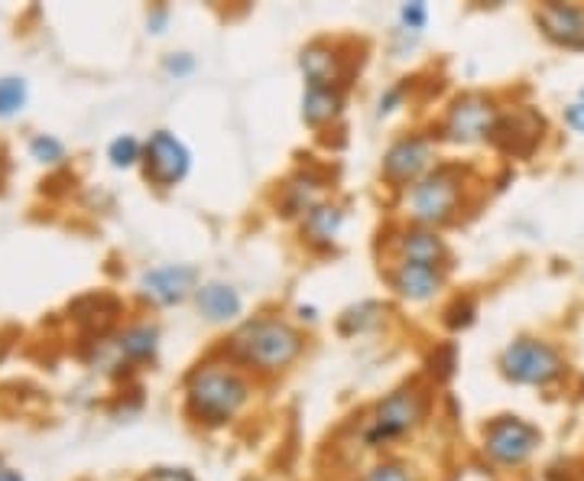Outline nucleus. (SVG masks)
Returning a JSON list of instances; mask_svg holds the SVG:
<instances>
[{
	"label": "nucleus",
	"mask_w": 584,
	"mask_h": 481,
	"mask_svg": "<svg viewBox=\"0 0 584 481\" xmlns=\"http://www.w3.org/2000/svg\"><path fill=\"white\" fill-rule=\"evenodd\" d=\"M393 250L399 260L409 263H432V267H445L448 260V244L435 232V229H422V225H409L393 238Z\"/></svg>",
	"instance_id": "16"
},
{
	"label": "nucleus",
	"mask_w": 584,
	"mask_h": 481,
	"mask_svg": "<svg viewBox=\"0 0 584 481\" xmlns=\"http://www.w3.org/2000/svg\"><path fill=\"white\" fill-rule=\"evenodd\" d=\"M341 229H345V209L335 206V202H322L319 209H312L302 219V238L319 250H328L338 240Z\"/></svg>",
	"instance_id": "19"
},
{
	"label": "nucleus",
	"mask_w": 584,
	"mask_h": 481,
	"mask_svg": "<svg viewBox=\"0 0 584 481\" xmlns=\"http://www.w3.org/2000/svg\"><path fill=\"white\" fill-rule=\"evenodd\" d=\"M26 98H29V88L23 78L16 75H3L0 78V118H13L26 108Z\"/></svg>",
	"instance_id": "22"
},
{
	"label": "nucleus",
	"mask_w": 584,
	"mask_h": 481,
	"mask_svg": "<svg viewBox=\"0 0 584 481\" xmlns=\"http://www.w3.org/2000/svg\"><path fill=\"white\" fill-rule=\"evenodd\" d=\"M402 85H396V88H389V91H384L381 95V114H389V111H396V104L402 101Z\"/></svg>",
	"instance_id": "32"
},
{
	"label": "nucleus",
	"mask_w": 584,
	"mask_h": 481,
	"mask_svg": "<svg viewBox=\"0 0 584 481\" xmlns=\"http://www.w3.org/2000/svg\"><path fill=\"white\" fill-rule=\"evenodd\" d=\"M543 131H546L543 114L533 111L530 104H523V108H513L510 114H500V124H497L490 144L500 147L510 157H526V153H533L539 147Z\"/></svg>",
	"instance_id": "11"
},
{
	"label": "nucleus",
	"mask_w": 584,
	"mask_h": 481,
	"mask_svg": "<svg viewBox=\"0 0 584 481\" xmlns=\"http://www.w3.org/2000/svg\"><path fill=\"white\" fill-rule=\"evenodd\" d=\"M163 23H166V10H157V13L150 16V26H153V33H163Z\"/></svg>",
	"instance_id": "33"
},
{
	"label": "nucleus",
	"mask_w": 584,
	"mask_h": 481,
	"mask_svg": "<svg viewBox=\"0 0 584 481\" xmlns=\"http://www.w3.org/2000/svg\"><path fill=\"white\" fill-rule=\"evenodd\" d=\"M0 481H23V476H20V472H10V469H3V472H0Z\"/></svg>",
	"instance_id": "34"
},
{
	"label": "nucleus",
	"mask_w": 584,
	"mask_h": 481,
	"mask_svg": "<svg viewBox=\"0 0 584 481\" xmlns=\"http://www.w3.org/2000/svg\"><path fill=\"white\" fill-rule=\"evenodd\" d=\"M566 371H569L566 355L552 342L536 335L513 338L500 355V374L523 387H552L556 381L566 378Z\"/></svg>",
	"instance_id": "5"
},
{
	"label": "nucleus",
	"mask_w": 584,
	"mask_h": 481,
	"mask_svg": "<svg viewBox=\"0 0 584 481\" xmlns=\"http://www.w3.org/2000/svg\"><path fill=\"white\" fill-rule=\"evenodd\" d=\"M198 270L192 263H163L140 276V293L153 299L157 306H176L195 296L198 289Z\"/></svg>",
	"instance_id": "10"
},
{
	"label": "nucleus",
	"mask_w": 584,
	"mask_h": 481,
	"mask_svg": "<svg viewBox=\"0 0 584 481\" xmlns=\"http://www.w3.org/2000/svg\"><path fill=\"white\" fill-rule=\"evenodd\" d=\"M299 72L306 75V85L341 88L348 69H345V55L328 39H312L299 49Z\"/></svg>",
	"instance_id": "14"
},
{
	"label": "nucleus",
	"mask_w": 584,
	"mask_h": 481,
	"mask_svg": "<svg viewBox=\"0 0 584 481\" xmlns=\"http://www.w3.org/2000/svg\"><path fill=\"white\" fill-rule=\"evenodd\" d=\"M428 407H432V397L419 381H409V384L389 391L384 400H377L371 417L364 420L361 443L368 449H384L389 443H399V440L412 436L425 423Z\"/></svg>",
	"instance_id": "3"
},
{
	"label": "nucleus",
	"mask_w": 584,
	"mask_h": 481,
	"mask_svg": "<svg viewBox=\"0 0 584 481\" xmlns=\"http://www.w3.org/2000/svg\"><path fill=\"white\" fill-rule=\"evenodd\" d=\"M448 283V270L445 267H432V263H409V260H396V267L389 270V286L409 299V303H428L435 299Z\"/></svg>",
	"instance_id": "13"
},
{
	"label": "nucleus",
	"mask_w": 584,
	"mask_h": 481,
	"mask_svg": "<svg viewBox=\"0 0 584 481\" xmlns=\"http://www.w3.org/2000/svg\"><path fill=\"white\" fill-rule=\"evenodd\" d=\"M539 33L562 46V49H582L584 52V7L582 3H543L533 13Z\"/></svg>",
	"instance_id": "12"
},
{
	"label": "nucleus",
	"mask_w": 584,
	"mask_h": 481,
	"mask_svg": "<svg viewBox=\"0 0 584 481\" xmlns=\"http://www.w3.org/2000/svg\"><path fill=\"white\" fill-rule=\"evenodd\" d=\"M500 108L490 95H481V91H468V95H458L445 114V124H442V137L448 144H484V140H494V131L500 124Z\"/></svg>",
	"instance_id": "6"
},
{
	"label": "nucleus",
	"mask_w": 584,
	"mask_h": 481,
	"mask_svg": "<svg viewBox=\"0 0 584 481\" xmlns=\"http://www.w3.org/2000/svg\"><path fill=\"white\" fill-rule=\"evenodd\" d=\"M464 202V170L458 163H438L406 193V212L412 225L442 229L458 219Z\"/></svg>",
	"instance_id": "4"
},
{
	"label": "nucleus",
	"mask_w": 584,
	"mask_h": 481,
	"mask_svg": "<svg viewBox=\"0 0 584 481\" xmlns=\"http://www.w3.org/2000/svg\"><path fill=\"white\" fill-rule=\"evenodd\" d=\"M0 472H3V469H0Z\"/></svg>",
	"instance_id": "35"
},
{
	"label": "nucleus",
	"mask_w": 584,
	"mask_h": 481,
	"mask_svg": "<svg viewBox=\"0 0 584 481\" xmlns=\"http://www.w3.org/2000/svg\"><path fill=\"white\" fill-rule=\"evenodd\" d=\"M543 446V433L539 427H533L530 420L523 417H497L487 423L484 430V456L494 462V466H504V469H520L526 466L536 449Z\"/></svg>",
	"instance_id": "7"
},
{
	"label": "nucleus",
	"mask_w": 584,
	"mask_h": 481,
	"mask_svg": "<svg viewBox=\"0 0 584 481\" xmlns=\"http://www.w3.org/2000/svg\"><path fill=\"white\" fill-rule=\"evenodd\" d=\"M345 111V88H319L306 85L302 91V121L306 127L319 131L325 124H335Z\"/></svg>",
	"instance_id": "18"
},
{
	"label": "nucleus",
	"mask_w": 584,
	"mask_h": 481,
	"mask_svg": "<svg viewBox=\"0 0 584 481\" xmlns=\"http://www.w3.org/2000/svg\"><path fill=\"white\" fill-rule=\"evenodd\" d=\"M144 481H195L189 469H176V466H160V469H150Z\"/></svg>",
	"instance_id": "30"
},
{
	"label": "nucleus",
	"mask_w": 584,
	"mask_h": 481,
	"mask_svg": "<svg viewBox=\"0 0 584 481\" xmlns=\"http://www.w3.org/2000/svg\"><path fill=\"white\" fill-rule=\"evenodd\" d=\"M253 397V384L247 374L224 361L198 365L186 381V407L189 417L201 427H227L234 423Z\"/></svg>",
	"instance_id": "2"
},
{
	"label": "nucleus",
	"mask_w": 584,
	"mask_h": 481,
	"mask_svg": "<svg viewBox=\"0 0 584 481\" xmlns=\"http://www.w3.org/2000/svg\"><path fill=\"white\" fill-rule=\"evenodd\" d=\"M144 166L153 186L173 189L186 183V176L192 173V150L173 131H153L144 144Z\"/></svg>",
	"instance_id": "9"
},
{
	"label": "nucleus",
	"mask_w": 584,
	"mask_h": 481,
	"mask_svg": "<svg viewBox=\"0 0 584 481\" xmlns=\"http://www.w3.org/2000/svg\"><path fill=\"white\" fill-rule=\"evenodd\" d=\"M566 124L575 131V134H584V101H575L566 108Z\"/></svg>",
	"instance_id": "31"
},
{
	"label": "nucleus",
	"mask_w": 584,
	"mask_h": 481,
	"mask_svg": "<svg viewBox=\"0 0 584 481\" xmlns=\"http://www.w3.org/2000/svg\"><path fill=\"white\" fill-rule=\"evenodd\" d=\"M163 69H166V75H173V78H189L195 69H198V62H195L192 52H170V55L163 59Z\"/></svg>",
	"instance_id": "28"
},
{
	"label": "nucleus",
	"mask_w": 584,
	"mask_h": 481,
	"mask_svg": "<svg viewBox=\"0 0 584 481\" xmlns=\"http://www.w3.org/2000/svg\"><path fill=\"white\" fill-rule=\"evenodd\" d=\"M29 157L39 163H62L65 160V144L55 140L52 134H39L29 140Z\"/></svg>",
	"instance_id": "25"
},
{
	"label": "nucleus",
	"mask_w": 584,
	"mask_h": 481,
	"mask_svg": "<svg viewBox=\"0 0 584 481\" xmlns=\"http://www.w3.org/2000/svg\"><path fill=\"white\" fill-rule=\"evenodd\" d=\"M108 160H111L117 170H131V166L144 163V144H140L137 137L124 134V137L111 140V147H108Z\"/></svg>",
	"instance_id": "23"
},
{
	"label": "nucleus",
	"mask_w": 584,
	"mask_h": 481,
	"mask_svg": "<svg viewBox=\"0 0 584 481\" xmlns=\"http://www.w3.org/2000/svg\"><path fill=\"white\" fill-rule=\"evenodd\" d=\"M384 312H387L384 303H374V299L358 303V306H351V309L341 312V319H338V332H341V335H361V332H371V329L381 325Z\"/></svg>",
	"instance_id": "20"
},
{
	"label": "nucleus",
	"mask_w": 584,
	"mask_h": 481,
	"mask_svg": "<svg viewBox=\"0 0 584 481\" xmlns=\"http://www.w3.org/2000/svg\"><path fill=\"white\" fill-rule=\"evenodd\" d=\"M474 316H477V306H474V299H458L451 309H448V329H468L471 322H474Z\"/></svg>",
	"instance_id": "29"
},
{
	"label": "nucleus",
	"mask_w": 584,
	"mask_h": 481,
	"mask_svg": "<svg viewBox=\"0 0 584 481\" xmlns=\"http://www.w3.org/2000/svg\"><path fill=\"white\" fill-rule=\"evenodd\" d=\"M399 23L406 33H422L425 23H428V7L422 0H412V3H402L399 7Z\"/></svg>",
	"instance_id": "27"
},
{
	"label": "nucleus",
	"mask_w": 584,
	"mask_h": 481,
	"mask_svg": "<svg viewBox=\"0 0 584 481\" xmlns=\"http://www.w3.org/2000/svg\"><path fill=\"white\" fill-rule=\"evenodd\" d=\"M455 368H458V351H455V345H442V348H435V351L428 355V371H432L438 381H448V378L455 374Z\"/></svg>",
	"instance_id": "26"
},
{
	"label": "nucleus",
	"mask_w": 584,
	"mask_h": 481,
	"mask_svg": "<svg viewBox=\"0 0 584 481\" xmlns=\"http://www.w3.org/2000/svg\"><path fill=\"white\" fill-rule=\"evenodd\" d=\"M195 306L198 312L211 322V325H227L237 322L244 312V296L237 286L224 283V280H208L195 289Z\"/></svg>",
	"instance_id": "15"
},
{
	"label": "nucleus",
	"mask_w": 584,
	"mask_h": 481,
	"mask_svg": "<svg viewBox=\"0 0 584 481\" xmlns=\"http://www.w3.org/2000/svg\"><path fill=\"white\" fill-rule=\"evenodd\" d=\"M358 481H419V476L406 462H399V459H384L374 469H368Z\"/></svg>",
	"instance_id": "24"
},
{
	"label": "nucleus",
	"mask_w": 584,
	"mask_h": 481,
	"mask_svg": "<svg viewBox=\"0 0 584 481\" xmlns=\"http://www.w3.org/2000/svg\"><path fill=\"white\" fill-rule=\"evenodd\" d=\"M438 144L428 134H406L399 140H393L381 160V176L396 189H409L415 186L425 173H432L438 163Z\"/></svg>",
	"instance_id": "8"
},
{
	"label": "nucleus",
	"mask_w": 584,
	"mask_h": 481,
	"mask_svg": "<svg viewBox=\"0 0 584 481\" xmlns=\"http://www.w3.org/2000/svg\"><path fill=\"white\" fill-rule=\"evenodd\" d=\"M322 196H325V176L315 173V170H302L283 186L279 212L286 219H306L312 209H319L325 202Z\"/></svg>",
	"instance_id": "17"
},
{
	"label": "nucleus",
	"mask_w": 584,
	"mask_h": 481,
	"mask_svg": "<svg viewBox=\"0 0 584 481\" xmlns=\"http://www.w3.org/2000/svg\"><path fill=\"white\" fill-rule=\"evenodd\" d=\"M302 351H306L302 329L273 312L244 319L227 338V355L257 374H279L293 368L302 358Z\"/></svg>",
	"instance_id": "1"
},
{
	"label": "nucleus",
	"mask_w": 584,
	"mask_h": 481,
	"mask_svg": "<svg viewBox=\"0 0 584 481\" xmlns=\"http://www.w3.org/2000/svg\"><path fill=\"white\" fill-rule=\"evenodd\" d=\"M117 348H121V355H127L131 361H147V358H153L157 348H160V329H157V325H134V329H127V332L121 335Z\"/></svg>",
	"instance_id": "21"
}]
</instances>
